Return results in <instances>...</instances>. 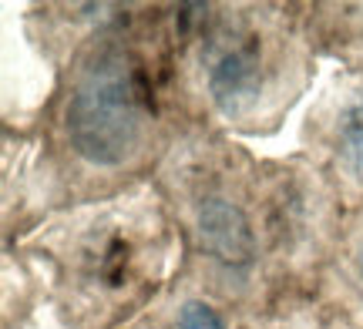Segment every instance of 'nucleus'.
Wrapping results in <instances>:
<instances>
[{
	"label": "nucleus",
	"mask_w": 363,
	"mask_h": 329,
	"mask_svg": "<svg viewBox=\"0 0 363 329\" xmlns=\"http://www.w3.org/2000/svg\"><path fill=\"white\" fill-rule=\"evenodd\" d=\"M252 40L256 37H225L208 61V88L229 111L262 91V54Z\"/></svg>",
	"instance_id": "nucleus-2"
},
{
	"label": "nucleus",
	"mask_w": 363,
	"mask_h": 329,
	"mask_svg": "<svg viewBox=\"0 0 363 329\" xmlns=\"http://www.w3.org/2000/svg\"><path fill=\"white\" fill-rule=\"evenodd\" d=\"M175 329H225L222 319L202 303H189L185 309L179 313V326Z\"/></svg>",
	"instance_id": "nucleus-5"
},
{
	"label": "nucleus",
	"mask_w": 363,
	"mask_h": 329,
	"mask_svg": "<svg viewBox=\"0 0 363 329\" xmlns=\"http://www.w3.org/2000/svg\"><path fill=\"white\" fill-rule=\"evenodd\" d=\"M199 229H202V238L206 246L219 259H229V262H239L246 259L249 249H252V238H249V225L246 219L239 215L235 205H229L225 198H208L202 212H199Z\"/></svg>",
	"instance_id": "nucleus-3"
},
{
	"label": "nucleus",
	"mask_w": 363,
	"mask_h": 329,
	"mask_svg": "<svg viewBox=\"0 0 363 329\" xmlns=\"http://www.w3.org/2000/svg\"><path fill=\"white\" fill-rule=\"evenodd\" d=\"M360 276H363V255H360Z\"/></svg>",
	"instance_id": "nucleus-6"
},
{
	"label": "nucleus",
	"mask_w": 363,
	"mask_h": 329,
	"mask_svg": "<svg viewBox=\"0 0 363 329\" xmlns=\"http://www.w3.org/2000/svg\"><path fill=\"white\" fill-rule=\"evenodd\" d=\"M340 151L353 175L363 178V101H357L340 121Z\"/></svg>",
	"instance_id": "nucleus-4"
},
{
	"label": "nucleus",
	"mask_w": 363,
	"mask_h": 329,
	"mask_svg": "<svg viewBox=\"0 0 363 329\" xmlns=\"http://www.w3.org/2000/svg\"><path fill=\"white\" fill-rule=\"evenodd\" d=\"M145 132L142 91L121 54H98L84 67L67 101V134L84 158L118 165L138 148Z\"/></svg>",
	"instance_id": "nucleus-1"
}]
</instances>
